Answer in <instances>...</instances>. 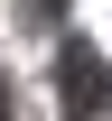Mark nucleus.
Returning <instances> with one entry per match:
<instances>
[{"mask_svg": "<svg viewBox=\"0 0 112 121\" xmlns=\"http://www.w3.org/2000/svg\"><path fill=\"white\" fill-rule=\"evenodd\" d=\"M0 112H9V84H0Z\"/></svg>", "mask_w": 112, "mask_h": 121, "instance_id": "7ed1b4c3", "label": "nucleus"}, {"mask_svg": "<svg viewBox=\"0 0 112 121\" xmlns=\"http://www.w3.org/2000/svg\"><path fill=\"white\" fill-rule=\"evenodd\" d=\"M19 19H28V28H56V19H65V0H19Z\"/></svg>", "mask_w": 112, "mask_h": 121, "instance_id": "f03ea898", "label": "nucleus"}, {"mask_svg": "<svg viewBox=\"0 0 112 121\" xmlns=\"http://www.w3.org/2000/svg\"><path fill=\"white\" fill-rule=\"evenodd\" d=\"M103 93H112V65L94 56V47H65V112H103Z\"/></svg>", "mask_w": 112, "mask_h": 121, "instance_id": "f257e3e1", "label": "nucleus"}]
</instances>
